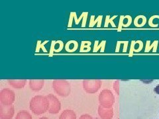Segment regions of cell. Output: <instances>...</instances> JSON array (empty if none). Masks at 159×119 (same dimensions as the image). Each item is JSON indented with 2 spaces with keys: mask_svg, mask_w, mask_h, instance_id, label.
<instances>
[{
  "mask_svg": "<svg viewBox=\"0 0 159 119\" xmlns=\"http://www.w3.org/2000/svg\"><path fill=\"white\" fill-rule=\"evenodd\" d=\"M49 101L47 96L37 95L31 99L30 101L29 107L34 114L41 115L45 113L49 109Z\"/></svg>",
  "mask_w": 159,
  "mask_h": 119,
  "instance_id": "1",
  "label": "cell"
},
{
  "mask_svg": "<svg viewBox=\"0 0 159 119\" xmlns=\"http://www.w3.org/2000/svg\"><path fill=\"white\" fill-rule=\"evenodd\" d=\"M52 87L57 95L61 97H67L71 92V87L65 79H55L52 82Z\"/></svg>",
  "mask_w": 159,
  "mask_h": 119,
  "instance_id": "2",
  "label": "cell"
},
{
  "mask_svg": "<svg viewBox=\"0 0 159 119\" xmlns=\"http://www.w3.org/2000/svg\"><path fill=\"white\" fill-rule=\"evenodd\" d=\"M99 105L105 108H111L115 101L112 92L108 89H103L99 95Z\"/></svg>",
  "mask_w": 159,
  "mask_h": 119,
  "instance_id": "3",
  "label": "cell"
},
{
  "mask_svg": "<svg viewBox=\"0 0 159 119\" xmlns=\"http://www.w3.org/2000/svg\"><path fill=\"white\" fill-rule=\"evenodd\" d=\"M82 83L84 91L87 93L93 94L99 90L102 86V81L100 79H84Z\"/></svg>",
  "mask_w": 159,
  "mask_h": 119,
  "instance_id": "4",
  "label": "cell"
},
{
  "mask_svg": "<svg viewBox=\"0 0 159 119\" xmlns=\"http://www.w3.org/2000/svg\"><path fill=\"white\" fill-rule=\"evenodd\" d=\"M16 99L15 93L8 88L3 89L0 91V101L3 105L11 106Z\"/></svg>",
  "mask_w": 159,
  "mask_h": 119,
  "instance_id": "5",
  "label": "cell"
},
{
  "mask_svg": "<svg viewBox=\"0 0 159 119\" xmlns=\"http://www.w3.org/2000/svg\"><path fill=\"white\" fill-rule=\"evenodd\" d=\"M49 101V109L48 112L51 114H57L61 109V103L58 99L52 94H49L47 95Z\"/></svg>",
  "mask_w": 159,
  "mask_h": 119,
  "instance_id": "6",
  "label": "cell"
},
{
  "mask_svg": "<svg viewBox=\"0 0 159 119\" xmlns=\"http://www.w3.org/2000/svg\"><path fill=\"white\" fill-rule=\"evenodd\" d=\"M15 113V108L13 105L6 106L0 105V118L1 119H12Z\"/></svg>",
  "mask_w": 159,
  "mask_h": 119,
  "instance_id": "7",
  "label": "cell"
},
{
  "mask_svg": "<svg viewBox=\"0 0 159 119\" xmlns=\"http://www.w3.org/2000/svg\"><path fill=\"white\" fill-rule=\"evenodd\" d=\"M113 113L112 108H105L101 105L98 107V115L101 119H111Z\"/></svg>",
  "mask_w": 159,
  "mask_h": 119,
  "instance_id": "8",
  "label": "cell"
},
{
  "mask_svg": "<svg viewBox=\"0 0 159 119\" xmlns=\"http://www.w3.org/2000/svg\"><path fill=\"white\" fill-rule=\"evenodd\" d=\"M29 87L33 91H41L44 87V81L43 79H30Z\"/></svg>",
  "mask_w": 159,
  "mask_h": 119,
  "instance_id": "9",
  "label": "cell"
},
{
  "mask_svg": "<svg viewBox=\"0 0 159 119\" xmlns=\"http://www.w3.org/2000/svg\"><path fill=\"white\" fill-rule=\"evenodd\" d=\"M26 79H9L8 83L10 86L15 89H22L25 86Z\"/></svg>",
  "mask_w": 159,
  "mask_h": 119,
  "instance_id": "10",
  "label": "cell"
},
{
  "mask_svg": "<svg viewBox=\"0 0 159 119\" xmlns=\"http://www.w3.org/2000/svg\"><path fill=\"white\" fill-rule=\"evenodd\" d=\"M59 119H76V114L71 109H66L60 115Z\"/></svg>",
  "mask_w": 159,
  "mask_h": 119,
  "instance_id": "11",
  "label": "cell"
},
{
  "mask_svg": "<svg viewBox=\"0 0 159 119\" xmlns=\"http://www.w3.org/2000/svg\"><path fill=\"white\" fill-rule=\"evenodd\" d=\"M78 48V43L75 41H70L68 42L65 45V50L68 52H75Z\"/></svg>",
  "mask_w": 159,
  "mask_h": 119,
  "instance_id": "12",
  "label": "cell"
},
{
  "mask_svg": "<svg viewBox=\"0 0 159 119\" xmlns=\"http://www.w3.org/2000/svg\"><path fill=\"white\" fill-rule=\"evenodd\" d=\"M147 23V18L143 15H140L137 16L135 20H134V24L137 27H142L144 25H145Z\"/></svg>",
  "mask_w": 159,
  "mask_h": 119,
  "instance_id": "13",
  "label": "cell"
},
{
  "mask_svg": "<svg viewBox=\"0 0 159 119\" xmlns=\"http://www.w3.org/2000/svg\"><path fill=\"white\" fill-rule=\"evenodd\" d=\"M158 44V41H155L150 46V41H147V43H146V46H145V52H150L151 50H152V52H157Z\"/></svg>",
  "mask_w": 159,
  "mask_h": 119,
  "instance_id": "14",
  "label": "cell"
},
{
  "mask_svg": "<svg viewBox=\"0 0 159 119\" xmlns=\"http://www.w3.org/2000/svg\"><path fill=\"white\" fill-rule=\"evenodd\" d=\"M94 18H95V16H94V15L91 16L90 22H89V27H93L96 24H97V27H100L101 24H102L103 15H99L96 19H94Z\"/></svg>",
  "mask_w": 159,
  "mask_h": 119,
  "instance_id": "15",
  "label": "cell"
},
{
  "mask_svg": "<svg viewBox=\"0 0 159 119\" xmlns=\"http://www.w3.org/2000/svg\"><path fill=\"white\" fill-rule=\"evenodd\" d=\"M88 12H83L82 13V15L80 17L79 19H77L76 17V12H71L70 13V17L71 18H74V21H75V24H78L80 23V21H81V20L82 19H84V20H85V21L86 22V20H87V17H88Z\"/></svg>",
  "mask_w": 159,
  "mask_h": 119,
  "instance_id": "16",
  "label": "cell"
},
{
  "mask_svg": "<svg viewBox=\"0 0 159 119\" xmlns=\"http://www.w3.org/2000/svg\"><path fill=\"white\" fill-rule=\"evenodd\" d=\"M106 45V41H103L101 44H99L98 45V41H95V44H94V46H93V52H98L99 50L101 49V52H103L104 50H105Z\"/></svg>",
  "mask_w": 159,
  "mask_h": 119,
  "instance_id": "17",
  "label": "cell"
},
{
  "mask_svg": "<svg viewBox=\"0 0 159 119\" xmlns=\"http://www.w3.org/2000/svg\"><path fill=\"white\" fill-rule=\"evenodd\" d=\"M16 119H33V118L29 112L26 111H21L17 113Z\"/></svg>",
  "mask_w": 159,
  "mask_h": 119,
  "instance_id": "18",
  "label": "cell"
},
{
  "mask_svg": "<svg viewBox=\"0 0 159 119\" xmlns=\"http://www.w3.org/2000/svg\"><path fill=\"white\" fill-rule=\"evenodd\" d=\"M91 44L90 41H82L80 46V52H88L91 50Z\"/></svg>",
  "mask_w": 159,
  "mask_h": 119,
  "instance_id": "19",
  "label": "cell"
},
{
  "mask_svg": "<svg viewBox=\"0 0 159 119\" xmlns=\"http://www.w3.org/2000/svg\"><path fill=\"white\" fill-rule=\"evenodd\" d=\"M117 17V15H114L111 17V19L110 18V16L109 15H107L106 17V21H105V25L104 27H108V24H111V26L113 27H116V26L115 25V23H113V19H116Z\"/></svg>",
  "mask_w": 159,
  "mask_h": 119,
  "instance_id": "20",
  "label": "cell"
},
{
  "mask_svg": "<svg viewBox=\"0 0 159 119\" xmlns=\"http://www.w3.org/2000/svg\"><path fill=\"white\" fill-rule=\"evenodd\" d=\"M48 42L47 41H44L43 43L41 42V41H38L37 42V48H36V52H39L40 50L42 49L43 51L44 52H47V50L46 48H44V45Z\"/></svg>",
  "mask_w": 159,
  "mask_h": 119,
  "instance_id": "21",
  "label": "cell"
},
{
  "mask_svg": "<svg viewBox=\"0 0 159 119\" xmlns=\"http://www.w3.org/2000/svg\"><path fill=\"white\" fill-rule=\"evenodd\" d=\"M132 23V17L130 15H126L124 17L123 21V27H128Z\"/></svg>",
  "mask_w": 159,
  "mask_h": 119,
  "instance_id": "22",
  "label": "cell"
},
{
  "mask_svg": "<svg viewBox=\"0 0 159 119\" xmlns=\"http://www.w3.org/2000/svg\"><path fill=\"white\" fill-rule=\"evenodd\" d=\"M64 48V43L61 41H56L55 46H54V52H61Z\"/></svg>",
  "mask_w": 159,
  "mask_h": 119,
  "instance_id": "23",
  "label": "cell"
},
{
  "mask_svg": "<svg viewBox=\"0 0 159 119\" xmlns=\"http://www.w3.org/2000/svg\"><path fill=\"white\" fill-rule=\"evenodd\" d=\"M155 19H159V15H155L152 16L148 20V25L151 27H158V24H155L153 23V20Z\"/></svg>",
  "mask_w": 159,
  "mask_h": 119,
  "instance_id": "24",
  "label": "cell"
},
{
  "mask_svg": "<svg viewBox=\"0 0 159 119\" xmlns=\"http://www.w3.org/2000/svg\"><path fill=\"white\" fill-rule=\"evenodd\" d=\"M135 41H131V48H130V52H129V56H132L133 54V52H134V46H135Z\"/></svg>",
  "mask_w": 159,
  "mask_h": 119,
  "instance_id": "25",
  "label": "cell"
},
{
  "mask_svg": "<svg viewBox=\"0 0 159 119\" xmlns=\"http://www.w3.org/2000/svg\"><path fill=\"white\" fill-rule=\"evenodd\" d=\"M123 15H121L120 16V19H119V27H118V31L120 32L121 30L122 29L123 27V19H124Z\"/></svg>",
  "mask_w": 159,
  "mask_h": 119,
  "instance_id": "26",
  "label": "cell"
},
{
  "mask_svg": "<svg viewBox=\"0 0 159 119\" xmlns=\"http://www.w3.org/2000/svg\"><path fill=\"white\" fill-rule=\"evenodd\" d=\"M55 43H56V41H52L51 51H50V54H49L50 56H52V54H53V51L54 52V46H55Z\"/></svg>",
  "mask_w": 159,
  "mask_h": 119,
  "instance_id": "27",
  "label": "cell"
},
{
  "mask_svg": "<svg viewBox=\"0 0 159 119\" xmlns=\"http://www.w3.org/2000/svg\"><path fill=\"white\" fill-rule=\"evenodd\" d=\"M79 119H93V118L91 116L88 115V114H84Z\"/></svg>",
  "mask_w": 159,
  "mask_h": 119,
  "instance_id": "28",
  "label": "cell"
},
{
  "mask_svg": "<svg viewBox=\"0 0 159 119\" xmlns=\"http://www.w3.org/2000/svg\"><path fill=\"white\" fill-rule=\"evenodd\" d=\"M113 88L115 89V91L117 93V94L119 93V82H116L114 83V85H113Z\"/></svg>",
  "mask_w": 159,
  "mask_h": 119,
  "instance_id": "29",
  "label": "cell"
},
{
  "mask_svg": "<svg viewBox=\"0 0 159 119\" xmlns=\"http://www.w3.org/2000/svg\"><path fill=\"white\" fill-rule=\"evenodd\" d=\"M154 91L157 94H158V95H159V85H158L155 89H154Z\"/></svg>",
  "mask_w": 159,
  "mask_h": 119,
  "instance_id": "30",
  "label": "cell"
},
{
  "mask_svg": "<svg viewBox=\"0 0 159 119\" xmlns=\"http://www.w3.org/2000/svg\"><path fill=\"white\" fill-rule=\"evenodd\" d=\"M39 119H48V118H47V117H41V118H40Z\"/></svg>",
  "mask_w": 159,
  "mask_h": 119,
  "instance_id": "31",
  "label": "cell"
}]
</instances>
